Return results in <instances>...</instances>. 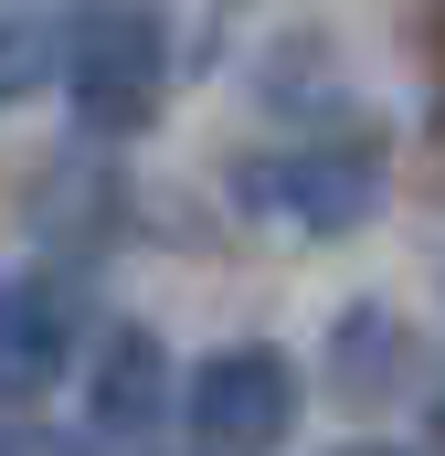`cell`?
<instances>
[{"mask_svg": "<svg viewBox=\"0 0 445 456\" xmlns=\"http://www.w3.org/2000/svg\"><path fill=\"white\" fill-rule=\"evenodd\" d=\"M64 96L96 138H127L149 127L159 96H170V11L159 0H85L64 11Z\"/></svg>", "mask_w": 445, "mask_h": 456, "instance_id": "1", "label": "cell"}, {"mask_svg": "<svg viewBox=\"0 0 445 456\" xmlns=\"http://www.w3.org/2000/svg\"><path fill=\"white\" fill-rule=\"evenodd\" d=\"M233 191L287 233H360L382 213V149L371 138H297V149H265L233 170Z\"/></svg>", "mask_w": 445, "mask_h": 456, "instance_id": "2", "label": "cell"}, {"mask_svg": "<svg viewBox=\"0 0 445 456\" xmlns=\"http://www.w3.org/2000/svg\"><path fill=\"white\" fill-rule=\"evenodd\" d=\"M181 414H191L202 456H276L297 425V361L265 340H233L181 382Z\"/></svg>", "mask_w": 445, "mask_h": 456, "instance_id": "3", "label": "cell"}, {"mask_svg": "<svg viewBox=\"0 0 445 456\" xmlns=\"http://www.w3.org/2000/svg\"><path fill=\"white\" fill-rule=\"evenodd\" d=\"M75 340H85V287L32 265V276H0V403L21 393H53L75 371Z\"/></svg>", "mask_w": 445, "mask_h": 456, "instance_id": "4", "label": "cell"}, {"mask_svg": "<svg viewBox=\"0 0 445 456\" xmlns=\"http://www.w3.org/2000/svg\"><path fill=\"white\" fill-rule=\"evenodd\" d=\"M85 414H96V436H149L159 414H170V350H159V330H107L96 340V371H85Z\"/></svg>", "mask_w": 445, "mask_h": 456, "instance_id": "5", "label": "cell"}, {"mask_svg": "<svg viewBox=\"0 0 445 456\" xmlns=\"http://www.w3.org/2000/svg\"><path fill=\"white\" fill-rule=\"evenodd\" d=\"M329 371H339V393H350V403L392 393V382H403V319H392V308H350V319H339Z\"/></svg>", "mask_w": 445, "mask_h": 456, "instance_id": "6", "label": "cell"}, {"mask_svg": "<svg viewBox=\"0 0 445 456\" xmlns=\"http://www.w3.org/2000/svg\"><path fill=\"white\" fill-rule=\"evenodd\" d=\"M64 64V21H0V117L43 96V75Z\"/></svg>", "mask_w": 445, "mask_h": 456, "instance_id": "7", "label": "cell"}, {"mask_svg": "<svg viewBox=\"0 0 445 456\" xmlns=\"http://www.w3.org/2000/svg\"><path fill=\"white\" fill-rule=\"evenodd\" d=\"M0 456H75L53 425H0Z\"/></svg>", "mask_w": 445, "mask_h": 456, "instance_id": "8", "label": "cell"}, {"mask_svg": "<svg viewBox=\"0 0 445 456\" xmlns=\"http://www.w3.org/2000/svg\"><path fill=\"white\" fill-rule=\"evenodd\" d=\"M339 456H414V446H339Z\"/></svg>", "mask_w": 445, "mask_h": 456, "instance_id": "9", "label": "cell"}]
</instances>
